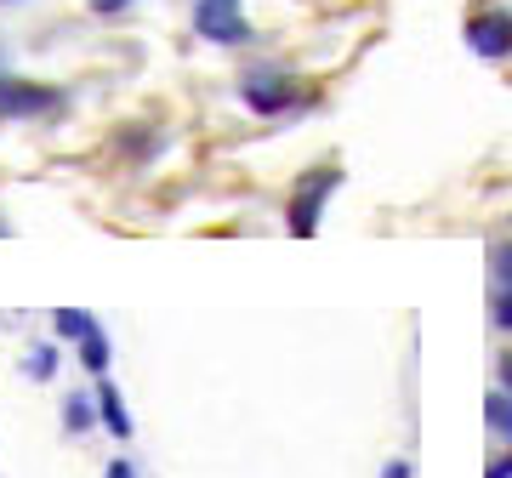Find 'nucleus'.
Returning a JSON list of instances; mask_svg holds the SVG:
<instances>
[{
	"label": "nucleus",
	"mask_w": 512,
	"mask_h": 478,
	"mask_svg": "<svg viewBox=\"0 0 512 478\" xmlns=\"http://www.w3.org/2000/svg\"><path fill=\"white\" fill-rule=\"evenodd\" d=\"M0 239H6V217H0Z\"/></svg>",
	"instance_id": "nucleus-18"
},
{
	"label": "nucleus",
	"mask_w": 512,
	"mask_h": 478,
	"mask_svg": "<svg viewBox=\"0 0 512 478\" xmlns=\"http://www.w3.org/2000/svg\"><path fill=\"white\" fill-rule=\"evenodd\" d=\"M495 376H501V382H495V387H507V393H512V348L501 353V359H495Z\"/></svg>",
	"instance_id": "nucleus-15"
},
{
	"label": "nucleus",
	"mask_w": 512,
	"mask_h": 478,
	"mask_svg": "<svg viewBox=\"0 0 512 478\" xmlns=\"http://www.w3.org/2000/svg\"><path fill=\"white\" fill-rule=\"evenodd\" d=\"M126 6H137V0H92L97 18H114V12H126Z\"/></svg>",
	"instance_id": "nucleus-14"
},
{
	"label": "nucleus",
	"mask_w": 512,
	"mask_h": 478,
	"mask_svg": "<svg viewBox=\"0 0 512 478\" xmlns=\"http://www.w3.org/2000/svg\"><path fill=\"white\" fill-rule=\"evenodd\" d=\"M239 103L262 120H274V114L308 109L313 97L296 86V74L285 63H251V69H239Z\"/></svg>",
	"instance_id": "nucleus-1"
},
{
	"label": "nucleus",
	"mask_w": 512,
	"mask_h": 478,
	"mask_svg": "<svg viewBox=\"0 0 512 478\" xmlns=\"http://www.w3.org/2000/svg\"><path fill=\"white\" fill-rule=\"evenodd\" d=\"M57 109H63L57 86H40V80H23V74L0 69V120H46Z\"/></svg>",
	"instance_id": "nucleus-4"
},
{
	"label": "nucleus",
	"mask_w": 512,
	"mask_h": 478,
	"mask_svg": "<svg viewBox=\"0 0 512 478\" xmlns=\"http://www.w3.org/2000/svg\"><path fill=\"white\" fill-rule=\"evenodd\" d=\"M97 416H103V427H109L114 439H131L126 399H120V393H114V382H103V376H97Z\"/></svg>",
	"instance_id": "nucleus-7"
},
{
	"label": "nucleus",
	"mask_w": 512,
	"mask_h": 478,
	"mask_svg": "<svg viewBox=\"0 0 512 478\" xmlns=\"http://www.w3.org/2000/svg\"><path fill=\"white\" fill-rule=\"evenodd\" d=\"M484 478H512V444L507 450H495V461H490V473Z\"/></svg>",
	"instance_id": "nucleus-13"
},
{
	"label": "nucleus",
	"mask_w": 512,
	"mask_h": 478,
	"mask_svg": "<svg viewBox=\"0 0 512 478\" xmlns=\"http://www.w3.org/2000/svg\"><path fill=\"white\" fill-rule=\"evenodd\" d=\"M103 478H137V467H131V461H114V467H109Z\"/></svg>",
	"instance_id": "nucleus-17"
},
{
	"label": "nucleus",
	"mask_w": 512,
	"mask_h": 478,
	"mask_svg": "<svg viewBox=\"0 0 512 478\" xmlns=\"http://www.w3.org/2000/svg\"><path fill=\"white\" fill-rule=\"evenodd\" d=\"M80 365L92 370V376H103V370H109V336H103V331H92L86 342H80Z\"/></svg>",
	"instance_id": "nucleus-11"
},
{
	"label": "nucleus",
	"mask_w": 512,
	"mask_h": 478,
	"mask_svg": "<svg viewBox=\"0 0 512 478\" xmlns=\"http://www.w3.org/2000/svg\"><path fill=\"white\" fill-rule=\"evenodd\" d=\"M382 478H410V461H387Z\"/></svg>",
	"instance_id": "nucleus-16"
},
{
	"label": "nucleus",
	"mask_w": 512,
	"mask_h": 478,
	"mask_svg": "<svg viewBox=\"0 0 512 478\" xmlns=\"http://www.w3.org/2000/svg\"><path fill=\"white\" fill-rule=\"evenodd\" d=\"M336 188H342V166H313V171H302V177H296L291 211H285V222H291L296 239L319 234V217H325V205H330V194H336Z\"/></svg>",
	"instance_id": "nucleus-2"
},
{
	"label": "nucleus",
	"mask_w": 512,
	"mask_h": 478,
	"mask_svg": "<svg viewBox=\"0 0 512 478\" xmlns=\"http://www.w3.org/2000/svg\"><path fill=\"white\" fill-rule=\"evenodd\" d=\"M52 325H57V336H63V342H86V336L97 331V319L86 308H57Z\"/></svg>",
	"instance_id": "nucleus-9"
},
{
	"label": "nucleus",
	"mask_w": 512,
	"mask_h": 478,
	"mask_svg": "<svg viewBox=\"0 0 512 478\" xmlns=\"http://www.w3.org/2000/svg\"><path fill=\"white\" fill-rule=\"evenodd\" d=\"M484 422H490L495 444H512V393L507 387H490V399H484Z\"/></svg>",
	"instance_id": "nucleus-8"
},
{
	"label": "nucleus",
	"mask_w": 512,
	"mask_h": 478,
	"mask_svg": "<svg viewBox=\"0 0 512 478\" xmlns=\"http://www.w3.org/2000/svg\"><path fill=\"white\" fill-rule=\"evenodd\" d=\"M194 35L211 46H251V18L239 0H194Z\"/></svg>",
	"instance_id": "nucleus-5"
},
{
	"label": "nucleus",
	"mask_w": 512,
	"mask_h": 478,
	"mask_svg": "<svg viewBox=\"0 0 512 478\" xmlns=\"http://www.w3.org/2000/svg\"><path fill=\"white\" fill-rule=\"evenodd\" d=\"M461 40L478 63H507L512 57V6H478L473 18L461 23Z\"/></svg>",
	"instance_id": "nucleus-3"
},
{
	"label": "nucleus",
	"mask_w": 512,
	"mask_h": 478,
	"mask_svg": "<svg viewBox=\"0 0 512 478\" xmlns=\"http://www.w3.org/2000/svg\"><path fill=\"white\" fill-rule=\"evenodd\" d=\"M29 370H35V382H46V376L57 370V353L52 348H35V353H29Z\"/></svg>",
	"instance_id": "nucleus-12"
},
{
	"label": "nucleus",
	"mask_w": 512,
	"mask_h": 478,
	"mask_svg": "<svg viewBox=\"0 0 512 478\" xmlns=\"http://www.w3.org/2000/svg\"><path fill=\"white\" fill-rule=\"evenodd\" d=\"M0 69H6V52H0Z\"/></svg>",
	"instance_id": "nucleus-19"
},
{
	"label": "nucleus",
	"mask_w": 512,
	"mask_h": 478,
	"mask_svg": "<svg viewBox=\"0 0 512 478\" xmlns=\"http://www.w3.org/2000/svg\"><path fill=\"white\" fill-rule=\"evenodd\" d=\"M92 416H97V393H92V399H86V393H69V399H63V427H69V433L97 427Z\"/></svg>",
	"instance_id": "nucleus-10"
},
{
	"label": "nucleus",
	"mask_w": 512,
	"mask_h": 478,
	"mask_svg": "<svg viewBox=\"0 0 512 478\" xmlns=\"http://www.w3.org/2000/svg\"><path fill=\"white\" fill-rule=\"evenodd\" d=\"M490 325L512 336V239L490 245Z\"/></svg>",
	"instance_id": "nucleus-6"
}]
</instances>
